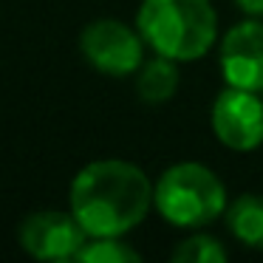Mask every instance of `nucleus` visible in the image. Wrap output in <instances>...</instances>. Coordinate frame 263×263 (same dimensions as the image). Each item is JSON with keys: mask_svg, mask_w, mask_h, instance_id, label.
Here are the masks:
<instances>
[{"mask_svg": "<svg viewBox=\"0 0 263 263\" xmlns=\"http://www.w3.org/2000/svg\"><path fill=\"white\" fill-rule=\"evenodd\" d=\"M91 235L71 210H37L20 221L17 240L37 260H77Z\"/></svg>", "mask_w": 263, "mask_h": 263, "instance_id": "nucleus-5", "label": "nucleus"}, {"mask_svg": "<svg viewBox=\"0 0 263 263\" xmlns=\"http://www.w3.org/2000/svg\"><path fill=\"white\" fill-rule=\"evenodd\" d=\"M173 260L176 263H221L227 260V249L212 235H193V238L181 240L176 246Z\"/></svg>", "mask_w": 263, "mask_h": 263, "instance_id": "nucleus-11", "label": "nucleus"}, {"mask_svg": "<svg viewBox=\"0 0 263 263\" xmlns=\"http://www.w3.org/2000/svg\"><path fill=\"white\" fill-rule=\"evenodd\" d=\"M227 227L249 249H263V195L243 193L227 206Z\"/></svg>", "mask_w": 263, "mask_h": 263, "instance_id": "nucleus-9", "label": "nucleus"}, {"mask_svg": "<svg viewBox=\"0 0 263 263\" xmlns=\"http://www.w3.org/2000/svg\"><path fill=\"white\" fill-rule=\"evenodd\" d=\"M210 122L218 142L229 150L249 153L263 144V99L257 91L227 85L212 102Z\"/></svg>", "mask_w": 263, "mask_h": 263, "instance_id": "nucleus-6", "label": "nucleus"}, {"mask_svg": "<svg viewBox=\"0 0 263 263\" xmlns=\"http://www.w3.org/2000/svg\"><path fill=\"white\" fill-rule=\"evenodd\" d=\"M178 88V65L176 60L156 54L153 60H144L136 71V93L147 105H164L173 99Z\"/></svg>", "mask_w": 263, "mask_h": 263, "instance_id": "nucleus-8", "label": "nucleus"}, {"mask_svg": "<svg viewBox=\"0 0 263 263\" xmlns=\"http://www.w3.org/2000/svg\"><path fill=\"white\" fill-rule=\"evenodd\" d=\"M144 37L139 29L114 17L88 23L80 34V51L91 68L108 77H130L144 63Z\"/></svg>", "mask_w": 263, "mask_h": 263, "instance_id": "nucleus-4", "label": "nucleus"}, {"mask_svg": "<svg viewBox=\"0 0 263 263\" xmlns=\"http://www.w3.org/2000/svg\"><path fill=\"white\" fill-rule=\"evenodd\" d=\"M238 9L249 17H263V0H235Z\"/></svg>", "mask_w": 263, "mask_h": 263, "instance_id": "nucleus-12", "label": "nucleus"}, {"mask_svg": "<svg viewBox=\"0 0 263 263\" xmlns=\"http://www.w3.org/2000/svg\"><path fill=\"white\" fill-rule=\"evenodd\" d=\"M153 206V181L139 164L125 159H99L74 176L68 210L91 238L127 235Z\"/></svg>", "mask_w": 263, "mask_h": 263, "instance_id": "nucleus-1", "label": "nucleus"}, {"mask_svg": "<svg viewBox=\"0 0 263 263\" xmlns=\"http://www.w3.org/2000/svg\"><path fill=\"white\" fill-rule=\"evenodd\" d=\"M221 74L227 85L263 91V23L249 17L232 26L221 40Z\"/></svg>", "mask_w": 263, "mask_h": 263, "instance_id": "nucleus-7", "label": "nucleus"}, {"mask_svg": "<svg viewBox=\"0 0 263 263\" xmlns=\"http://www.w3.org/2000/svg\"><path fill=\"white\" fill-rule=\"evenodd\" d=\"M136 29L156 54L193 63L212 48L218 17L210 0H142Z\"/></svg>", "mask_w": 263, "mask_h": 263, "instance_id": "nucleus-2", "label": "nucleus"}, {"mask_svg": "<svg viewBox=\"0 0 263 263\" xmlns=\"http://www.w3.org/2000/svg\"><path fill=\"white\" fill-rule=\"evenodd\" d=\"M153 206L167 223L201 229L227 212V187L201 161H178L153 184Z\"/></svg>", "mask_w": 263, "mask_h": 263, "instance_id": "nucleus-3", "label": "nucleus"}, {"mask_svg": "<svg viewBox=\"0 0 263 263\" xmlns=\"http://www.w3.org/2000/svg\"><path fill=\"white\" fill-rule=\"evenodd\" d=\"M77 260L82 263H136L142 260L133 246H127L119 235H110V238H88L85 246L80 249Z\"/></svg>", "mask_w": 263, "mask_h": 263, "instance_id": "nucleus-10", "label": "nucleus"}]
</instances>
